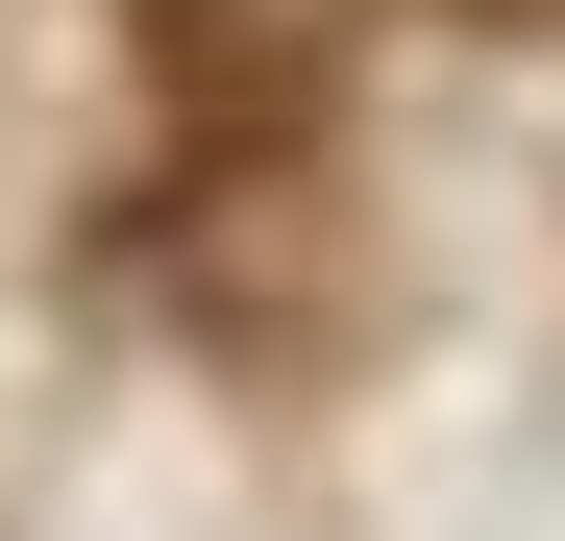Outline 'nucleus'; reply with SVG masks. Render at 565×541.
<instances>
[{
  "instance_id": "obj_2",
  "label": "nucleus",
  "mask_w": 565,
  "mask_h": 541,
  "mask_svg": "<svg viewBox=\"0 0 565 541\" xmlns=\"http://www.w3.org/2000/svg\"><path fill=\"white\" fill-rule=\"evenodd\" d=\"M467 25H565V0H467Z\"/></svg>"
},
{
  "instance_id": "obj_1",
  "label": "nucleus",
  "mask_w": 565,
  "mask_h": 541,
  "mask_svg": "<svg viewBox=\"0 0 565 541\" xmlns=\"http://www.w3.org/2000/svg\"><path fill=\"white\" fill-rule=\"evenodd\" d=\"M344 25L369 0H148V124L172 172H296L344 99Z\"/></svg>"
}]
</instances>
